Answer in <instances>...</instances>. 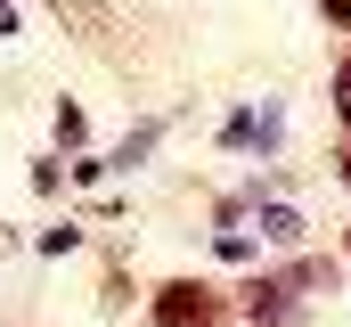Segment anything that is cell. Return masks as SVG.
<instances>
[{
    "label": "cell",
    "instance_id": "obj_1",
    "mask_svg": "<svg viewBox=\"0 0 351 327\" xmlns=\"http://www.w3.org/2000/svg\"><path fill=\"white\" fill-rule=\"evenodd\" d=\"M229 319V295L213 278H164L147 295V327H221Z\"/></svg>",
    "mask_w": 351,
    "mask_h": 327
},
{
    "label": "cell",
    "instance_id": "obj_2",
    "mask_svg": "<svg viewBox=\"0 0 351 327\" xmlns=\"http://www.w3.org/2000/svg\"><path fill=\"white\" fill-rule=\"evenodd\" d=\"M237 311H245L254 327H302V286H294L286 270H278V278H254Z\"/></svg>",
    "mask_w": 351,
    "mask_h": 327
},
{
    "label": "cell",
    "instance_id": "obj_3",
    "mask_svg": "<svg viewBox=\"0 0 351 327\" xmlns=\"http://www.w3.org/2000/svg\"><path fill=\"white\" fill-rule=\"evenodd\" d=\"M156 139H164V123H139V131H131V139H123V148L106 156V172H139V164L156 156Z\"/></svg>",
    "mask_w": 351,
    "mask_h": 327
},
{
    "label": "cell",
    "instance_id": "obj_4",
    "mask_svg": "<svg viewBox=\"0 0 351 327\" xmlns=\"http://www.w3.org/2000/svg\"><path fill=\"white\" fill-rule=\"evenodd\" d=\"M262 238H269V245H302L311 229H302V213H286V205H262Z\"/></svg>",
    "mask_w": 351,
    "mask_h": 327
},
{
    "label": "cell",
    "instance_id": "obj_5",
    "mask_svg": "<svg viewBox=\"0 0 351 327\" xmlns=\"http://www.w3.org/2000/svg\"><path fill=\"white\" fill-rule=\"evenodd\" d=\"M82 139H90L82 106H66V98H58V148H82Z\"/></svg>",
    "mask_w": 351,
    "mask_h": 327
},
{
    "label": "cell",
    "instance_id": "obj_6",
    "mask_svg": "<svg viewBox=\"0 0 351 327\" xmlns=\"http://www.w3.org/2000/svg\"><path fill=\"white\" fill-rule=\"evenodd\" d=\"M327 98H335V123H343V139H351V58L335 66V90H327Z\"/></svg>",
    "mask_w": 351,
    "mask_h": 327
},
{
    "label": "cell",
    "instance_id": "obj_7",
    "mask_svg": "<svg viewBox=\"0 0 351 327\" xmlns=\"http://www.w3.org/2000/svg\"><path fill=\"white\" fill-rule=\"evenodd\" d=\"M74 245H82V229H74V221H58V229H41V253H74Z\"/></svg>",
    "mask_w": 351,
    "mask_h": 327
},
{
    "label": "cell",
    "instance_id": "obj_8",
    "mask_svg": "<svg viewBox=\"0 0 351 327\" xmlns=\"http://www.w3.org/2000/svg\"><path fill=\"white\" fill-rule=\"evenodd\" d=\"M131 303V286H123V270H106V286H98V311H123Z\"/></svg>",
    "mask_w": 351,
    "mask_h": 327
},
{
    "label": "cell",
    "instance_id": "obj_9",
    "mask_svg": "<svg viewBox=\"0 0 351 327\" xmlns=\"http://www.w3.org/2000/svg\"><path fill=\"white\" fill-rule=\"evenodd\" d=\"M319 8H327V25H335V33H351V0H319Z\"/></svg>",
    "mask_w": 351,
    "mask_h": 327
},
{
    "label": "cell",
    "instance_id": "obj_10",
    "mask_svg": "<svg viewBox=\"0 0 351 327\" xmlns=\"http://www.w3.org/2000/svg\"><path fill=\"white\" fill-rule=\"evenodd\" d=\"M8 33H16V8H8V0H0V41H8Z\"/></svg>",
    "mask_w": 351,
    "mask_h": 327
},
{
    "label": "cell",
    "instance_id": "obj_11",
    "mask_svg": "<svg viewBox=\"0 0 351 327\" xmlns=\"http://www.w3.org/2000/svg\"><path fill=\"white\" fill-rule=\"evenodd\" d=\"M335 180H343V188H351V148H343V156H335Z\"/></svg>",
    "mask_w": 351,
    "mask_h": 327
},
{
    "label": "cell",
    "instance_id": "obj_12",
    "mask_svg": "<svg viewBox=\"0 0 351 327\" xmlns=\"http://www.w3.org/2000/svg\"><path fill=\"white\" fill-rule=\"evenodd\" d=\"M8 245H16V238H8V221H0V253H8Z\"/></svg>",
    "mask_w": 351,
    "mask_h": 327
}]
</instances>
